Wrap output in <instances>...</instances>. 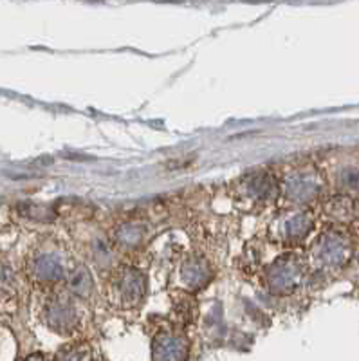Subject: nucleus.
I'll return each mask as SVG.
<instances>
[{
	"label": "nucleus",
	"mask_w": 359,
	"mask_h": 361,
	"mask_svg": "<svg viewBox=\"0 0 359 361\" xmlns=\"http://www.w3.org/2000/svg\"><path fill=\"white\" fill-rule=\"evenodd\" d=\"M329 215L334 217L336 221H354L358 217V206L352 199L348 197H334L331 202H329Z\"/></svg>",
	"instance_id": "nucleus-3"
},
{
	"label": "nucleus",
	"mask_w": 359,
	"mask_h": 361,
	"mask_svg": "<svg viewBox=\"0 0 359 361\" xmlns=\"http://www.w3.org/2000/svg\"><path fill=\"white\" fill-rule=\"evenodd\" d=\"M73 320V309L67 307V304H53L49 307V322L54 329H61V325H67Z\"/></svg>",
	"instance_id": "nucleus-4"
},
{
	"label": "nucleus",
	"mask_w": 359,
	"mask_h": 361,
	"mask_svg": "<svg viewBox=\"0 0 359 361\" xmlns=\"http://www.w3.org/2000/svg\"><path fill=\"white\" fill-rule=\"evenodd\" d=\"M293 190L298 197H310V195H315L316 193V183L315 179H310V177H305V179L298 177L296 183H294Z\"/></svg>",
	"instance_id": "nucleus-7"
},
{
	"label": "nucleus",
	"mask_w": 359,
	"mask_h": 361,
	"mask_svg": "<svg viewBox=\"0 0 359 361\" xmlns=\"http://www.w3.org/2000/svg\"><path fill=\"white\" fill-rule=\"evenodd\" d=\"M280 264L274 266V276L273 280V286L278 293H289L291 289L298 283L300 280V266L296 264H289L286 260H278Z\"/></svg>",
	"instance_id": "nucleus-2"
},
{
	"label": "nucleus",
	"mask_w": 359,
	"mask_h": 361,
	"mask_svg": "<svg viewBox=\"0 0 359 361\" xmlns=\"http://www.w3.org/2000/svg\"><path fill=\"white\" fill-rule=\"evenodd\" d=\"M90 288H92V280H90L89 271H87L85 267H80L76 273L71 275V289H73L74 293L85 296L90 293Z\"/></svg>",
	"instance_id": "nucleus-5"
},
{
	"label": "nucleus",
	"mask_w": 359,
	"mask_h": 361,
	"mask_svg": "<svg viewBox=\"0 0 359 361\" xmlns=\"http://www.w3.org/2000/svg\"><path fill=\"white\" fill-rule=\"evenodd\" d=\"M61 273V266L53 260L51 257H45V259H40L37 262V275L40 279H58V275Z\"/></svg>",
	"instance_id": "nucleus-6"
},
{
	"label": "nucleus",
	"mask_w": 359,
	"mask_h": 361,
	"mask_svg": "<svg viewBox=\"0 0 359 361\" xmlns=\"http://www.w3.org/2000/svg\"><path fill=\"white\" fill-rule=\"evenodd\" d=\"M320 257L325 264H343L348 259V244L341 235H325L320 243Z\"/></svg>",
	"instance_id": "nucleus-1"
},
{
	"label": "nucleus",
	"mask_w": 359,
	"mask_h": 361,
	"mask_svg": "<svg viewBox=\"0 0 359 361\" xmlns=\"http://www.w3.org/2000/svg\"><path fill=\"white\" fill-rule=\"evenodd\" d=\"M341 185L343 188L351 190V192H359V170L347 169L341 173Z\"/></svg>",
	"instance_id": "nucleus-8"
}]
</instances>
